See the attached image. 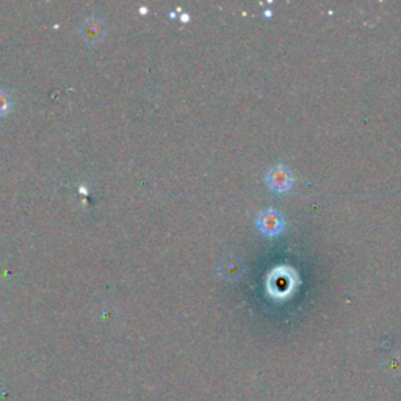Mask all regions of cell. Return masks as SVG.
<instances>
[{
  "instance_id": "cell-4",
  "label": "cell",
  "mask_w": 401,
  "mask_h": 401,
  "mask_svg": "<svg viewBox=\"0 0 401 401\" xmlns=\"http://www.w3.org/2000/svg\"><path fill=\"white\" fill-rule=\"evenodd\" d=\"M13 108V99L8 91L0 88V116H5L11 112Z\"/></svg>"
},
{
  "instance_id": "cell-1",
  "label": "cell",
  "mask_w": 401,
  "mask_h": 401,
  "mask_svg": "<svg viewBox=\"0 0 401 401\" xmlns=\"http://www.w3.org/2000/svg\"><path fill=\"white\" fill-rule=\"evenodd\" d=\"M267 185L276 193H284L294 185V174L284 165H276L267 173Z\"/></svg>"
},
{
  "instance_id": "cell-2",
  "label": "cell",
  "mask_w": 401,
  "mask_h": 401,
  "mask_svg": "<svg viewBox=\"0 0 401 401\" xmlns=\"http://www.w3.org/2000/svg\"><path fill=\"white\" fill-rule=\"evenodd\" d=\"M286 221H284L282 215L274 209H267L257 216V228L268 237H274L282 232Z\"/></svg>"
},
{
  "instance_id": "cell-3",
  "label": "cell",
  "mask_w": 401,
  "mask_h": 401,
  "mask_svg": "<svg viewBox=\"0 0 401 401\" xmlns=\"http://www.w3.org/2000/svg\"><path fill=\"white\" fill-rule=\"evenodd\" d=\"M82 35H83V40L90 41V42L100 41L105 35L104 23H100V21L96 18L86 19L82 25Z\"/></svg>"
}]
</instances>
